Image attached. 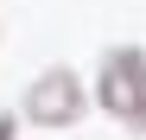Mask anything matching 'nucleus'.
Masks as SVG:
<instances>
[{
  "instance_id": "3",
  "label": "nucleus",
  "mask_w": 146,
  "mask_h": 140,
  "mask_svg": "<svg viewBox=\"0 0 146 140\" xmlns=\"http://www.w3.org/2000/svg\"><path fill=\"white\" fill-rule=\"evenodd\" d=\"M127 121L146 127V70H140V89H133V108H127Z\"/></svg>"
},
{
  "instance_id": "2",
  "label": "nucleus",
  "mask_w": 146,
  "mask_h": 140,
  "mask_svg": "<svg viewBox=\"0 0 146 140\" xmlns=\"http://www.w3.org/2000/svg\"><path fill=\"white\" fill-rule=\"evenodd\" d=\"M140 70H146V57H140V51H127V45L102 64V89H95V96H102V108H108V115H121V121H127L133 89H140Z\"/></svg>"
},
{
  "instance_id": "4",
  "label": "nucleus",
  "mask_w": 146,
  "mask_h": 140,
  "mask_svg": "<svg viewBox=\"0 0 146 140\" xmlns=\"http://www.w3.org/2000/svg\"><path fill=\"white\" fill-rule=\"evenodd\" d=\"M0 140H19V127H13V121H7V115H0Z\"/></svg>"
},
{
  "instance_id": "1",
  "label": "nucleus",
  "mask_w": 146,
  "mask_h": 140,
  "mask_svg": "<svg viewBox=\"0 0 146 140\" xmlns=\"http://www.w3.org/2000/svg\"><path fill=\"white\" fill-rule=\"evenodd\" d=\"M26 115L38 127H70L83 115V83L70 77V70H44V77L26 89Z\"/></svg>"
}]
</instances>
